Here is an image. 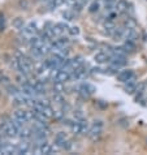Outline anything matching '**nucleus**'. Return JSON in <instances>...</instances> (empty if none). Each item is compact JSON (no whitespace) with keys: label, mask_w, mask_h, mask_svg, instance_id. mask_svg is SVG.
<instances>
[{"label":"nucleus","mask_w":147,"mask_h":155,"mask_svg":"<svg viewBox=\"0 0 147 155\" xmlns=\"http://www.w3.org/2000/svg\"><path fill=\"white\" fill-rule=\"evenodd\" d=\"M63 3H65V0H50L48 2L50 11H54V9H56V8H59Z\"/></svg>","instance_id":"23"},{"label":"nucleus","mask_w":147,"mask_h":155,"mask_svg":"<svg viewBox=\"0 0 147 155\" xmlns=\"http://www.w3.org/2000/svg\"><path fill=\"white\" fill-rule=\"evenodd\" d=\"M112 38H113L115 41H121V39H125V26H116V29L113 30V33H112Z\"/></svg>","instance_id":"16"},{"label":"nucleus","mask_w":147,"mask_h":155,"mask_svg":"<svg viewBox=\"0 0 147 155\" xmlns=\"http://www.w3.org/2000/svg\"><path fill=\"white\" fill-rule=\"evenodd\" d=\"M13 26H15L17 30L24 29V26H25L24 18H21V17H17V18H15V20H13Z\"/></svg>","instance_id":"24"},{"label":"nucleus","mask_w":147,"mask_h":155,"mask_svg":"<svg viewBox=\"0 0 147 155\" xmlns=\"http://www.w3.org/2000/svg\"><path fill=\"white\" fill-rule=\"evenodd\" d=\"M41 2H47V3H48V2H50V0H41Z\"/></svg>","instance_id":"33"},{"label":"nucleus","mask_w":147,"mask_h":155,"mask_svg":"<svg viewBox=\"0 0 147 155\" xmlns=\"http://www.w3.org/2000/svg\"><path fill=\"white\" fill-rule=\"evenodd\" d=\"M54 101L56 103H59V104H61V103H64L65 101H64V98L61 95V93H54Z\"/></svg>","instance_id":"28"},{"label":"nucleus","mask_w":147,"mask_h":155,"mask_svg":"<svg viewBox=\"0 0 147 155\" xmlns=\"http://www.w3.org/2000/svg\"><path fill=\"white\" fill-rule=\"evenodd\" d=\"M129 7H130V3L128 0H116V4H115V9L119 12V13H125L128 12Z\"/></svg>","instance_id":"14"},{"label":"nucleus","mask_w":147,"mask_h":155,"mask_svg":"<svg viewBox=\"0 0 147 155\" xmlns=\"http://www.w3.org/2000/svg\"><path fill=\"white\" fill-rule=\"evenodd\" d=\"M15 119H18L22 123H29L33 120V112L31 111H26V110H17L13 114Z\"/></svg>","instance_id":"8"},{"label":"nucleus","mask_w":147,"mask_h":155,"mask_svg":"<svg viewBox=\"0 0 147 155\" xmlns=\"http://www.w3.org/2000/svg\"><path fill=\"white\" fill-rule=\"evenodd\" d=\"M39 31H38L37 24L35 22H29L28 25H25L24 29H21V38H22V41L29 43L30 39H31L34 35H37Z\"/></svg>","instance_id":"2"},{"label":"nucleus","mask_w":147,"mask_h":155,"mask_svg":"<svg viewBox=\"0 0 147 155\" xmlns=\"http://www.w3.org/2000/svg\"><path fill=\"white\" fill-rule=\"evenodd\" d=\"M69 33H70L72 35H78V34H80V29L77 26H72V28H69Z\"/></svg>","instance_id":"30"},{"label":"nucleus","mask_w":147,"mask_h":155,"mask_svg":"<svg viewBox=\"0 0 147 155\" xmlns=\"http://www.w3.org/2000/svg\"><path fill=\"white\" fill-rule=\"evenodd\" d=\"M102 133H103V121L102 120H95L94 124L90 127V130L87 133L89 138L91 141H96L102 136Z\"/></svg>","instance_id":"4"},{"label":"nucleus","mask_w":147,"mask_h":155,"mask_svg":"<svg viewBox=\"0 0 147 155\" xmlns=\"http://www.w3.org/2000/svg\"><path fill=\"white\" fill-rule=\"evenodd\" d=\"M146 143H147V137H146Z\"/></svg>","instance_id":"34"},{"label":"nucleus","mask_w":147,"mask_h":155,"mask_svg":"<svg viewBox=\"0 0 147 155\" xmlns=\"http://www.w3.org/2000/svg\"><path fill=\"white\" fill-rule=\"evenodd\" d=\"M63 17L65 20L68 21H72V20H74V11H65L63 13Z\"/></svg>","instance_id":"27"},{"label":"nucleus","mask_w":147,"mask_h":155,"mask_svg":"<svg viewBox=\"0 0 147 155\" xmlns=\"http://www.w3.org/2000/svg\"><path fill=\"white\" fill-rule=\"evenodd\" d=\"M134 78H136V73H134L133 69H124L117 73V81L122 84L129 82V81H132Z\"/></svg>","instance_id":"9"},{"label":"nucleus","mask_w":147,"mask_h":155,"mask_svg":"<svg viewBox=\"0 0 147 155\" xmlns=\"http://www.w3.org/2000/svg\"><path fill=\"white\" fill-rule=\"evenodd\" d=\"M34 153L33 146L29 143L28 141L21 140V142L17 145V155H24V154H31Z\"/></svg>","instance_id":"11"},{"label":"nucleus","mask_w":147,"mask_h":155,"mask_svg":"<svg viewBox=\"0 0 147 155\" xmlns=\"http://www.w3.org/2000/svg\"><path fill=\"white\" fill-rule=\"evenodd\" d=\"M124 48H125V51H126V52H133L134 50H136V43L134 42H130V41H126L124 43Z\"/></svg>","instance_id":"26"},{"label":"nucleus","mask_w":147,"mask_h":155,"mask_svg":"<svg viewBox=\"0 0 147 155\" xmlns=\"http://www.w3.org/2000/svg\"><path fill=\"white\" fill-rule=\"evenodd\" d=\"M111 58H112V54L109 51H99V52L95 54L94 60L98 64H107L111 61Z\"/></svg>","instance_id":"10"},{"label":"nucleus","mask_w":147,"mask_h":155,"mask_svg":"<svg viewBox=\"0 0 147 155\" xmlns=\"http://www.w3.org/2000/svg\"><path fill=\"white\" fill-rule=\"evenodd\" d=\"M74 0H65V3H68V4H72Z\"/></svg>","instance_id":"32"},{"label":"nucleus","mask_w":147,"mask_h":155,"mask_svg":"<svg viewBox=\"0 0 147 155\" xmlns=\"http://www.w3.org/2000/svg\"><path fill=\"white\" fill-rule=\"evenodd\" d=\"M30 84L34 86V89L37 90V93L39 94V95H43V94L46 93V86L42 81H34V82H30Z\"/></svg>","instance_id":"19"},{"label":"nucleus","mask_w":147,"mask_h":155,"mask_svg":"<svg viewBox=\"0 0 147 155\" xmlns=\"http://www.w3.org/2000/svg\"><path fill=\"white\" fill-rule=\"evenodd\" d=\"M4 155H17V146L15 145H11V143H8L5 146V149H4V151H3Z\"/></svg>","instance_id":"22"},{"label":"nucleus","mask_w":147,"mask_h":155,"mask_svg":"<svg viewBox=\"0 0 147 155\" xmlns=\"http://www.w3.org/2000/svg\"><path fill=\"white\" fill-rule=\"evenodd\" d=\"M116 21H109V20H104V22H103V29H104V33L108 34V35H112V33H113V30L116 29Z\"/></svg>","instance_id":"17"},{"label":"nucleus","mask_w":147,"mask_h":155,"mask_svg":"<svg viewBox=\"0 0 147 155\" xmlns=\"http://www.w3.org/2000/svg\"><path fill=\"white\" fill-rule=\"evenodd\" d=\"M18 5H20L21 9H28V8H29V2H28V0H20Z\"/></svg>","instance_id":"29"},{"label":"nucleus","mask_w":147,"mask_h":155,"mask_svg":"<svg viewBox=\"0 0 147 155\" xmlns=\"http://www.w3.org/2000/svg\"><path fill=\"white\" fill-rule=\"evenodd\" d=\"M109 64V71H120L126 64V56L125 55H112Z\"/></svg>","instance_id":"5"},{"label":"nucleus","mask_w":147,"mask_h":155,"mask_svg":"<svg viewBox=\"0 0 147 155\" xmlns=\"http://www.w3.org/2000/svg\"><path fill=\"white\" fill-rule=\"evenodd\" d=\"M70 128L72 133H74L76 136H80V134H87L89 130H90V125L89 123L86 121L85 119H80V120H74L72 123V125L69 127Z\"/></svg>","instance_id":"1"},{"label":"nucleus","mask_w":147,"mask_h":155,"mask_svg":"<svg viewBox=\"0 0 147 155\" xmlns=\"http://www.w3.org/2000/svg\"><path fill=\"white\" fill-rule=\"evenodd\" d=\"M34 64L33 61L26 56H18V71L22 73V74H29L30 72L33 71Z\"/></svg>","instance_id":"6"},{"label":"nucleus","mask_w":147,"mask_h":155,"mask_svg":"<svg viewBox=\"0 0 147 155\" xmlns=\"http://www.w3.org/2000/svg\"><path fill=\"white\" fill-rule=\"evenodd\" d=\"M77 91H78V94L81 97L89 98V97H91L95 91H96V87H95L94 85L89 84V82H83V84H81L78 87H77Z\"/></svg>","instance_id":"7"},{"label":"nucleus","mask_w":147,"mask_h":155,"mask_svg":"<svg viewBox=\"0 0 147 155\" xmlns=\"http://www.w3.org/2000/svg\"><path fill=\"white\" fill-rule=\"evenodd\" d=\"M18 138L20 140H24V141H28L30 138H33V129L26 128V127L21 128L20 132H18Z\"/></svg>","instance_id":"15"},{"label":"nucleus","mask_w":147,"mask_h":155,"mask_svg":"<svg viewBox=\"0 0 147 155\" xmlns=\"http://www.w3.org/2000/svg\"><path fill=\"white\" fill-rule=\"evenodd\" d=\"M7 91H8V94H9L11 97L16 98V97H18L21 94V89L16 87V86H13V85H9V86H7Z\"/></svg>","instance_id":"21"},{"label":"nucleus","mask_w":147,"mask_h":155,"mask_svg":"<svg viewBox=\"0 0 147 155\" xmlns=\"http://www.w3.org/2000/svg\"><path fill=\"white\" fill-rule=\"evenodd\" d=\"M87 74H89L87 67L81 65V67L76 68V69L72 72V78L73 80H82V78H86V76Z\"/></svg>","instance_id":"13"},{"label":"nucleus","mask_w":147,"mask_h":155,"mask_svg":"<svg viewBox=\"0 0 147 155\" xmlns=\"http://www.w3.org/2000/svg\"><path fill=\"white\" fill-rule=\"evenodd\" d=\"M5 29V22H4V16H0V31Z\"/></svg>","instance_id":"31"},{"label":"nucleus","mask_w":147,"mask_h":155,"mask_svg":"<svg viewBox=\"0 0 147 155\" xmlns=\"http://www.w3.org/2000/svg\"><path fill=\"white\" fill-rule=\"evenodd\" d=\"M56 146H57L59 149H63V150H70L72 149V143H70V141H69L68 138H64V140H60L56 142Z\"/></svg>","instance_id":"20"},{"label":"nucleus","mask_w":147,"mask_h":155,"mask_svg":"<svg viewBox=\"0 0 147 155\" xmlns=\"http://www.w3.org/2000/svg\"><path fill=\"white\" fill-rule=\"evenodd\" d=\"M137 87H138V84L136 82V78L129 81V82H125V86H124V90L126 94H134L137 93Z\"/></svg>","instance_id":"18"},{"label":"nucleus","mask_w":147,"mask_h":155,"mask_svg":"<svg viewBox=\"0 0 147 155\" xmlns=\"http://www.w3.org/2000/svg\"><path fill=\"white\" fill-rule=\"evenodd\" d=\"M54 151H56L55 146H52L51 143H47V142L39 145L35 149V153L39 154V155H51V154H54Z\"/></svg>","instance_id":"12"},{"label":"nucleus","mask_w":147,"mask_h":155,"mask_svg":"<svg viewBox=\"0 0 147 155\" xmlns=\"http://www.w3.org/2000/svg\"><path fill=\"white\" fill-rule=\"evenodd\" d=\"M100 11V3L99 2H94L90 4V7H89V12L90 13H96V12Z\"/></svg>","instance_id":"25"},{"label":"nucleus","mask_w":147,"mask_h":155,"mask_svg":"<svg viewBox=\"0 0 147 155\" xmlns=\"http://www.w3.org/2000/svg\"><path fill=\"white\" fill-rule=\"evenodd\" d=\"M51 78L54 82H67L72 78V72H69L67 69H54L51 73Z\"/></svg>","instance_id":"3"}]
</instances>
